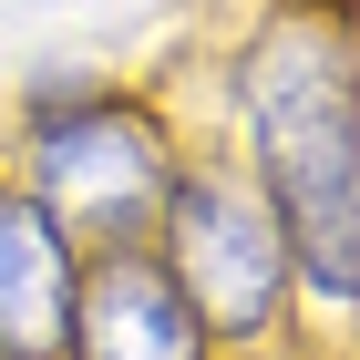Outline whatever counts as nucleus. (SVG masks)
Segmentation results:
<instances>
[{"label": "nucleus", "instance_id": "7ed1b4c3", "mask_svg": "<svg viewBox=\"0 0 360 360\" xmlns=\"http://www.w3.org/2000/svg\"><path fill=\"white\" fill-rule=\"evenodd\" d=\"M155 257L175 268V288L195 299L217 350H278L288 340L299 278H288V248H278V217L257 195V175L226 144L175 155L165 206H155Z\"/></svg>", "mask_w": 360, "mask_h": 360}, {"label": "nucleus", "instance_id": "39448f33", "mask_svg": "<svg viewBox=\"0 0 360 360\" xmlns=\"http://www.w3.org/2000/svg\"><path fill=\"white\" fill-rule=\"evenodd\" d=\"M72 288L83 248L21 175H0V360H72Z\"/></svg>", "mask_w": 360, "mask_h": 360}, {"label": "nucleus", "instance_id": "f03ea898", "mask_svg": "<svg viewBox=\"0 0 360 360\" xmlns=\"http://www.w3.org/2000/svg\"><path fill=\"white\" fill-rule=\"evenodd\" d=\"M186 144L165 134V113L144 93L103 83V72H41L21 93V186L52 206L72 248H155V206Z\"/></svg>", "mask_w": 360, "mask_h": 360}, {"label": "nucleus", "instance_id": "f257e3e1", "mask_svg": "<svg viewBox=\"0 0 360 360\" xmlns=\"http://www.w3.org/2000/svg\"><path fill=\"white\" fill-rule=\"evenodd\" d=\"M237 124L309 309L360 319V41L330 0H278L226 62Z\"/></svg>", "mask_w": 360, "mask_h": 360}, {"label": "nucleus", "instance_id": "20e7f679", "mask_svg": "<svg viewBox=\"0 0 360 360\" xmlns=\"http://www.w3.org/2000/svg\"><path fill=\"white\" fill-rule=\"evenodd\" d=\"M72 360H217V340L155 248H93L72 288Z\"/></svg>", "mask_w": 360, "mask_h": 360}]
</instances>
